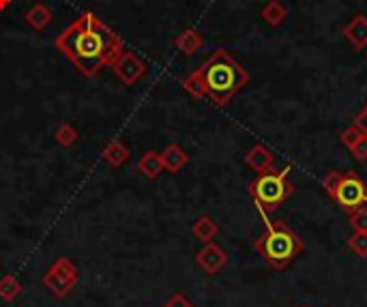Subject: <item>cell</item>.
Masks as SVG:
<instances>
[{
	"label": "cell",
	"mask_w": 367,
	"mask_h": 307,
	"mask_svg": "<svg viewBox=\"0 0 367 307\" xmlns=\"http://www.w3.org/2000/svg\"><path fill=\"white\" fill-rule=\"evenodd\" d=\"M56 47L86 78H95L103 67H112L122 54L120 37L95 13H84L69 24L56 37Z\"/></svg>",
	"instance_id": "1"
},
{
	"label": "cell",
	"mask_w": 367,
	"mask_h": 307,
	"mask_svg": "<svg viewBox=\"0 0 367 307\" xmlns=\"http://www.w3.org/2000/svg\"><path fill=\"white\" fill-rule=\"evenodd\" d=\"M196 74L204 84L206 97H211L217 105L228 103L249 80L247 71L225 50H217L211 59H206L196 69Z\"/></svg>",
	"instance_id": "2"
},
{
	"label": "cell",
	"mask_w": 367,
	"mask_h": 307,
	"mask_svg": "<svg viewBox=\"0 0 367 307\" xmlns=\"http://www.w3.org/2000/svg\"><path fill=\"white\" fill-rule=\"evenodd\" d=\"M260 213L265 218V232L256 241V247L269 264H273L275 268H284L303 249V243L284 222H271L265 209H260Z\"/></svg>",
	"instance_id": "3"
},
{
	"label": "cell",
	"mask_w": 367,
	"mask_h": 307,
	"mask_svg": "<svg viewBox=\"0 0 367 307\" xmlns=\"http://www.w3.org/2000/svg\"><path fill=\"white\" fill-rule=\"evenodd\" d=\"M288 170L282 172H265L260 174L254 183L249 185V193L254 195V200L258 209H275L282 204L286 198L290 195V185H288Z\"/></svg>",
	"instance_id": "4"
},
{
	"label": "cell",
	"mask_w": 367,
	"mask_h": 307,
	"mask_svg": "<svg viewBox=\"0 0 367 307\" xmlns=\"http://www.w3.org/2000/svg\"><path fill=\"white\" fill-rule=\"evenodd\" d=\"M333 200L344 211L353 213V211H357L359 207H363L367 202V187H365V183L357 174H353V172L351 174H344Z\"/></svg>",
	"instance_id": "5"
},
{
	"label": "cell",
	"mask_w": 367,
	"mask_h": 307,
	"mask_svg": "<svg viewBox=\"0 0 367 307\" xmlns=\"http://www.w3.org/2000/svg\"><path fill=\"white\" fill-rule=\"evenodd\" d=\"M112 71L125 86H133V84H137L140 80L146 76L148 67H146V63L142 59L137 56V54H133L129 50H122V54L112 65Z\"/></svg>",
	"instance_id": "6"
},
{
	"label": "cell",
	"mask_w": 367,
	"mask_h": 307,
	"mask_svg": "<svg viewBox=\"0 0 367 307\" xmlns=\"http://www.w3.org/2000/svg\"><path fill=\"white\" fill-rule=\"evenodd\" d=\"M344 37L355 50H365L367 47V17L355 15L353 20L344 26Z\"/></svg>",
	"instance_id": "7"
},
{
	"label": "cell",
	"mask_w": 367,
	"mask_h": 307,
	"mask_svg": "<svg viewBox=\"0 0 367 307\" xmlns=\"http://www.w3.org/2000/svg\"><path fill=\"white\" fill-rule=\"evenodd\" d=\"M247 164L252 170L265 174L273 170V153L265 147V144H256V147L247 153Z\"/></svg>",
	"instance_id": "8"
},
{
	"label": "cell",
	"mask_w": 367,
	"mask_h": 307,
	"mask_svg": "<svg viewBox=\"0 0 367 307\" xmlns=\"http://www.w3.org/2000/svg\"><path fill=\"white\" fill-rule=\"evenodd\" d=\"M174 45H177V50L181 54H185V56H194V54L202 47V34L194 28H187L174 39Z\"/></svg>",
	"instance_id": "9"
},
{
	"label": "cell",
	"mask_w": 367,
	"mask_h": 307,
	"mask_svg": "<svg viewBox=\"0 0 367 307\" xmlns=\"http://www.w3.org/2000/svg\"><path fill=\"white\" fill-rule=\"evenodd\" d=\"M198 260L200 264L208 271V273H215V271H219L223 264H225V254L217 247V245H211L208 243L200 254H198Z\"/></svg>",
	"instance_id": "10"
},
{
	"label": "cell",
	"mask_w": 367,
	"mask_h": 307,
	"mask_svg": "<svg viewBox=\"0 0 367 307\" xmlns=\"http://www.w3.org/2000/svg\"><path fill=\"white\" fill-rule=\"evenodd\" d=\"M288 17V9L282 0H269V3L262 7V20L269 26H282Z\"/></svg>",
	"instance_id": "11"
},
{
	"label": "cell",
	"mask_w": 367,
	"mask_h": 307,
	"mask_svg": "<svg viewBox=\"0 0 367 307\" xmlns=\"http://www.w3.org/2000/svg\"><path fill=\"white\" fill-rule=\"evenodd\" d=\"M26 24L32 30H43L49 22H52V11L43 5V3H34L28 11H26Z\"/></svg>",
	"instance_id": "12"
},
{
	"label": "cell",
	"mask_w": 367,
	"mask_h": 307,
	"mask_svg": "<svg viewBox=\"0 0 367 307\" xmlns=\"http://www.w3.org/2000/svg\"><path fill=\"white\" fill-rule=\"evenodd\" d=\"M162 161H164V166H166L168 170L177 172V170H181V168L187 164V155H185V151L179 147V144H172V147H168V149L164 151Z\"/></svg>",
	"instance_id": "13"
},
{
	"label": "cell",
	"mask_w": 367,
	"mask_h": 307,
	"mask_svg": "<svg viewBox=\"0 0 367 307\" xmlns=\"http://www.w3.org/2000/svg\"><path fill=\"white\" fill-rule=\"evenodd\" d=\"M194 232H196V237L200 241H211L215 234H217V224L211 220V218H202L198 220V224L194 226Z\"/></svg>",
	"instance_id": "14"
},
{
	"label": "cell",
	"mask_w": 367,
	"mask_h": 307,
	"mask_svg": "<svg viewBox=\"0 0 367 307\" xmlns=\"http://www.w3.org/2000/svg\"><path fill=\"white\" fill-rule=\"evenodd\" d=\"M348 247H351V251L359 258H367V232H355L353 237L348 239Z\"/></svg>",
	"instance_id": "15"
},
{
	"label": "cell",
	"mask_w": 367,
	"mask_h": 307,
	"mask_svg": "<svg viewBox=\"0 0 367 307\" xmlns=\"http://www.w3.org/2000/svg\"><path fill=\"white\" fill-rule=\"evenodd\" d=\"M183 88L187 90L189 95H194V97H206V90H204V84H202V80L198 78V74L194 71L191 76H187L185 80H183Z\"/></svg>",
	"instance_id": "16"
},
{
	"label": "cell",
	"mask_w": 367,
	"mask_h": 307,
	"mask_svg": "<svg viewBox=\"0 0 367 307\" xmlns=\"http://www.w3.org/2000/svg\"><path fill=\"white\" fill-rule=\"evenodd\" d=\"M162 168H164L162 157L157 153H146V157L142 159V170L146 172V176H157L162 172Z\"/></svg>",
	"instance_id": "17"
},
{
	"label": "cell",
	"mask_w": 367,
	"mask_h": 307,
	"mask_svg": "<svg viewBox=\"0 0 367 307\" xmlns=\"http://www.w3.org/2000/svg\"><path fill=\"white\" fill-rule=\"evenodd\" d=\"M342 172H329L324 178H322V189L329 193V198H335V193H337V187H340V183H342Z\"/></svg>",
	"instance_id": "18"
},
{
	"label": "cell",
	"mask_w": 367,
	"mask_h": 307,
	"mask_svg": "<svg viewBox=\"0 0 367 307\" xmlns=\"http://www.w3.org/2000/svg\"><path fill=\"white\" fill-rule=\"evenodd\" d=\"M351 226L357 232H367V209L359 207L357 211L351 213Z\"/></svg>",
	"instance_id": "19"
},
{
	"label": "cell",
	"mask_w": 367,
	"mask_h": 307,
	"mask_svg": "<svg viewBox=\"0 0 367 307\" xmlns=\"http://www.w3.org/2000/svg\"><path fill=\"white\" fill-rule=\"evenodd\" d=\"M106 159H110L112 164H122V161L127 159V151H125V147H120L118 142H114L112 147L106 151Z\"/></svg>",
	"instance_id": "20"
},
{
	"label": "cell",
	"mask_w": 367,
	"mask_h": 307,
	"mask_svg": "<svg viewBox=\"0 0 367 307\" xmlns=\"http://www.w3.org/2000/svg\"><path fill=\"white\" fill-rule=\"evenodd\" d=\"M361 136H363V134L355 127V125H351V127H348L346 131H342V136H340V138H342V144H344V147H346L348 151H351Z\"/></svg>",
	"instance_id": "21"
},
{
	"label": "cell",
	"mask_w": 367,
	"mask_h": 307,
	"mask_svg": "<svg viewBox=\"0 0 367 307\" xmlns=\"http://www.w3.org/2000/svg\"><path fill=\"white\" fill-rule=\"evenodd\" d=\"M351 153L355 155L357 161H367V136L365 134L357 140V144L351 149Z\"/></svg>",
	"instance_id": "22"
},
{
	"label": "cell",
	"mask_w": 367,
	"mask_h": 307,
	"mask_svg": "<svg viewBox=\"0 0 367 307\" xmlns=\"http://www.w3.org/2000/svg\"><path fill=\"white\" fill-rule=\"evenodd\" d=\"M76 140V131L69 127V125H63V127L58 129V142L60 144H71Z\"/></svg>",
	"instance_id": "23"
},
{
	"label": "cell",
	"mask_w": 367,
	"mask_h": 307,
	"mask_svg": "<svg viewBox=\"0 0 367 307\" xmlns=\"http://www.w3.org/2000/svg\"><path fill=\"white\" fill-rule=\"evenodd\" d=\"M353 125H355V127H357L361 134H365V136H367V105H365L363 110L355 116V123H353Z\"/></svg>",
	"instance_id": "24"
},
{
	"label": "cell",
	"mask_w": 367,
	"mask_h": 307,
	"mask_svg": "<svg viewBox=\"0 0 367 307\" xmlns=\"http://www.w3.org/2000/svg\"><path fill=\"white\" fill-rule=\"evenodd\" d=\"M11 5V0H0V9H7Z\"/></svg>",
	"instance_id": "25"
},
{
	"label": "cell",
	"mask_w": 367,
	"mask_h": 307,
	"mask_svg": "<svg viewBox=\"0 0 367 307\" xmlns=\"http://www.w3.org/2000/svg\"><path fill=\"white\" fill-rule=\"evenodd\" d=\"M26 3H32V0H26Z\"/></svg>",
	"instance_id": "26"
}]
</instances>
